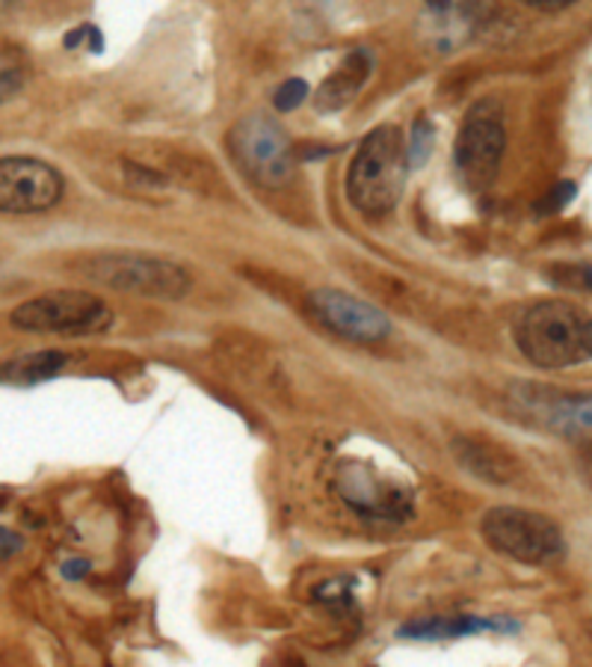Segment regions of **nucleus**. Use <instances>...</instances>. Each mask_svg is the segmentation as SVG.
Wrapping results in <instances>:
<instances>
[{
	"label": "nucleus",
	"instance_id": "obj_1",
	"mask_svg": "<svg viewBox=\"0 0 592 667\" xmlns=\"http://www.w3.org/2000/svg\"><path fill=\"white\" fill-rule=\"evenodd\" d=\"M516 344L539 368H569L592 360V317L560 300H542L521 312Z\"/></svg>",
	"mask_w": 592,
	"mask_h": 667
},
{
	"label": "nucleus",
	"instance_id": "obj_2",
	"mask_svg": "<svg viewBox=\"0 0 592 667\" xmlns=\"http://www.w3.org/2000/svg\"><path fill=\"white\" fill-rule=\"evenodd\" d=\"M410 173V152L398 128L382 125L367 134L347 173V197L355 211L379 217L403 197Z\"/></svg>",
	"mask_w": 592,
	"mask_h": 667
},
{
	"label": "nucleus",
	"instance_id": "obj_3",
	"mask_svg": "<svg viewBox=\"0 0 592 667\" xmlns=\"http://www.w3.org/2000/svg\"><path fill=\"white\" fill-rule=\"evenodd\" d=\"M483 537L497 555L530 567H551L566 555V537L560 526L551 516L525 507L486 511Z\"/></svg>",
	"mask_w": 592,
	"mask_h": 667
},
{
	"label": "nucleus",
	"instance_id": "obj_4",
	"mask_svg": "<svg viewBox=\"0 0 592 667\" xmlns=\"http://www.w3.org/2000/svg\"><path fill=\"white\" fill-rule=\"evenodd\" d=\"M84 276L125 294L181 300L190 291V274L181 264L142 255V252H108L84 264Z\"/></svg>",
	"mask_w": 592,
	"mask_h": 667
},
{
	"label": "nucleus",
	"instance_id": "obj_5",
	"mask_svg": "<svg viewBox=\"0 0 592 667\" xmlns=\"http://www.w3.org/2000/svg\"><path fill=\"white\" fill-rule=\"evenodd\" d=\"M12 327L54 336H96L113 324V312L89 291H51L12 309Z\"/></svg>",
	"mask_w": 592,
	"mask_h": 667
},
{
	"label": "nucleus",
	"instance_id": "obj_6",
	"mask_svg": "<svg viewBox=\"0 0 592 667\" xmlns=\"http://www.w3.org/2000/svg\"><path fill=\"white\" fill-rule=\"evenodd\" d=\"M228 149L235 164L247 173L255 185L281 187L293 176V152L288 134L281 131L276 119L264 113H252L237 122L228 134Z\"/></svg>",
	"mask_w": 592,
	"mask_h": 667
},
{
	"label": "nucleus",
	"instance_id": "obj_7",
	"mask_svg": "<svg viewBox=\"0 0 592 667\" xmlns=\"http://www.w3.org/2000/svg\"><path fill=\"white\" fill-rule=\"evenodd\" d=\"M506 131H504V110L492 99L477 101L468 113L459 134H456V169L463 176L465 187L486 190L497 176V166L504 158Z\"/></svg>",
	"mask_w": 592,
	"mask_h": 667
},
{
	"label": "nucleus",
	"instance_id": "obj_8",
	"mask_svg": "<svg viewBox=\"0 0 592 667\" xmlns=\"http://www.w3.org/2000/svg\"><path fill=\"white\" fill-rule=\"evenodd\" d=\"M308 312L326 329H332L335 336L358 344H377L391 336V320L386 312L338 288H314L308 294Z\"/></svg>",
	"mask_w": 592,
	"mask_h": 667
},
{
	"label": "nucleus",
	"instance_id": "obj_9",
	"mask_svg": "<svg viewBox=\"0 0 592 667\" xmlns=\"http://www.w3.org/2000/svg\"><path fill=\"white\" fill-rule=\"evenodd\" d=\"M63 197V176L36 158H3L0 209L7 214H36L54 209Z\"/></svg>",
	"mask_w": 592,
	"mask_h": 667
},
{
	"label": "nucleus",
	"instance_id": "obj_10",
	"mask_svg": "<svg viewBox=\"0 0 592 667\" xmlns=\"http://www.w3.org/2000/svg\"><path fill=\"white\" fill-rule=\"evenodd\" d=\"M513 406L528 421L563 437L592 433V392H554L542 386H516Z\"/></svg>",
	"mask_w": 592,
	"mask_h": 667
},
{
	"label": "nucleus",
	"instance_id": "obj_11",
	"mask_svg": "<svg viewBox=\"0 0 592 667\" xmlns=\"http://www.w3.org/2000/svg\"><path fill=\"white\" fill-rule=\"evenodd\" d=\"M497 15V0H427V30L442 51L471 39Z\"/></svg>",
	"mask_w": 592,
	"mask_h": 667
},
{
	"label": "nucleus",
	"instance_id": "obj_12",
	"mask_svg": "<svg viewBox=\"0 0 592 667\" xmlns=\"http://www.w3.org/2000/svg\"><path fill=\"white\" fill-rule=\"evenodd\" d=\"M341 495L350 507L370 519H406L412 514L410 495L400 492L394 483L377 478L365 466L341 469Z\"/></svg>",
	"mask_w": 592,
	"mask_h": 667
},
{
	"label": "nucleus",
	"instance_id": "obj_13",
	"mask_svg": "<svg viewBox=\"0 0 592 667\" xmlns=\"http://www.w3.org/2000/svg\"><path fill=\"white\" fill-rule=\"evenodd\" d=\"M477 632H518V624L509 617H427L418 624L400 629V638H418V641H442V638H463Z\"/></svg>",
	"mask_w": 592,
	"mask_h": 667
},
{
	"label": "nucleus",
	"instance_id": "obj_14",
	"mask_svg": "<svg viewBox=\"0 0 592 667\" xmlns=\"http://www.w3.org/2000/svg\"><path fill=\"white\" fill-rule=\"evenodd\" d=\"M367 77H370V54L355 48V51L347 54L344 63L326 77L324 87L317 89V110L332 113V110L350 104L355 99V92L365 87Z\"/></svg>",
	"mask_w": 592,
	"mask_h": 667
},
{
	"label": "nucleus",
	"instance_id": "obj_15",
	"mask_svg": "<svg viewBox=\"0 0 592 667\" xmlns=\"http://www.w3.org/2000/svg\"><path fill=\"white\" fill-rule=\"evenodd\" d=\"M453 451H456V460L463 463L465 469L471 471L474 478H483V481L492 483H506L513 475H509V460L501 454V451H492L483 442H474V439H456L453 442Z\"/></svg>",
	"mask_w": 592,
	"mask_h": 667
},
{
	"label": "nucleus",
	"instance_id": "obj_16",
	"mask_svg": "<svg viewBox=\"0 0 592 667\" xmlns=\"http://www.w3.org/2000/svg\"><path fill=\"white\" fill-rule=\"evenodd\" d=\"M65 365V353L60 351H42V353H24L18 360H12L3 365V380L7 383H42L48 377H54Z\"/></svg>",
	"mask_w": 592,
	"mask_h": 667
},
{
	"label": "nucleus",
	"instance_id": "obj_17",
	"mask_svg": "<svg viewBox=\"0 0 592 667\" xmlns=\"http://www.w3.org/2000/svg\"><path fill=\"white\" fill-rule=\"evenodd\" d=\"M551 282H557L560 288H571V291H587L592 294V262H566L551 267Z\"/></svg>",
	"mask_w": 592,
	"mask_h": 667
},
{
	"label": "nucleus",
	"instance_id": "obj_18",
	"mask_svg": "<svg viewBox=\"0 0 592 667\" xmlns=\"http://www.w3.org/2000/svg\"><path fill=\"white\" fill-rule=\"evenodd\" d=\"M432 140H436V134H432V125L430 119H424L420 116L415 125H412V140L406 142V152H410V166H424L427 161H430L432 154Z\"/></svg>",
	"mask_w": 592,
	"mask_h": 667
},
{
	"label": "nucleus",
	"instance_id": "obj_19",
	"mask_svg": "<svg viewBox=\"0 0 592 667\" xmlns=\"http://www.w3.org/2000/svg\"><path fill=\"white\" fill-rule=\"evenodd\" d=\"M305 99H308V84L300 80V77H291V80H285V84L276 89V96H273V108L279 110V113H291V110L300 108Z\"/></svg>",
	"mask_w": 592,
	"mask_h": 667
},
{
	"label": "nucleus",
	"instance_id": "obj_20",
	"mask_svg": "<svg viewBox=\"0 0 592 667\" xmlns=\"http://www.w3.org/2000/svg\"><path fill=\"white\" fill-rule=\"evenodd\" d=\"M571 197H575V185H571V181H563V185L551 187L549 199L539 205V211H542V214H557V211H560Z\"/></svg>",
	"mask_w": 592,
	"mask_h": 667
},
{
	"label": "nucleus",
	"instance_id": "obj_21",
	"mask_svg": "<svg viewBox=\"0 0 592 667\" xmlns=\"http://www.w3.org/2000/svg\"><path fill=\"white\" fill-rule=\"evenodd\" d=\"M521 3H528V7H533V10H542V12H557V10H566V7H571L575 0H521Z\"/></svg>",
	"mask_w": 592,
	"mask_h": 667
},
{
	"label": "nucleus",
	"instance_id": "obj_22",
	"mask_svg": "<svg viewBox=\"0 0 592 667\" xmlns=\"http://www.w3.org/2000/svg\"><path fill=\"white\" fill-rule=\"evenodd\" d=\"M89 564L87 561H68L63 567V576L65 579H80V576H87Z\"/></svg>",
	"mask_w": 592,
	"mask_h": 667
},
{
	"label": "nucleus",
	"instance_id": "obj_23",
	"mask_svg": "<svg viewBox=\"0 0 592 667\" xmlns=\"http://www.w3.org/2000/svg\"><path fill=\"white\" fill-rule=\"evenodd\" d=\"M22 546V537L10 534V528H3V558H10L12 552H18Z\"/></svg>",
	"mask_w": 592,
	"mask_h": 667
},
{
	"label": "nucleus",
	"instance_id": "obj_24",
	"mask_svg": "<svg viewBox=\"0 0 592 667\" xmlns=\"http://www.w3.org/2000/svg\"><path fill=\"white\" fill-rule=\"evenodd\" d=\"M590 469H592V449H590Z\"/></svg>",
	"mask_w": 592,
	"mask_h": 667
},
{
	"label": "nucleus",
	"instance_id": "obj_25",
	"mask_svg": "<svg viewBox=\"0 0 592 667\" xmlns=\"http://www.w3.org/2000/svg\"><path fill=\"white\" fill-rule=\"evenodd\" d=\"M3 3H10V0H3Z\"/></svg>",
	"mask_w": 592,
	"mask_h": 667
}]
</instances>
